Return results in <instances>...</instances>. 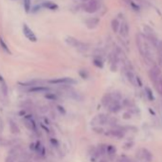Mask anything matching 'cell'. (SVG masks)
I'll return each mask as SVG.
<instances>
[{
	"mask_svg": "<svg viewBox=\"0 0 162 162\" xmlns=\"http://www.w3.org/2000/svg\"><path fill=\"white\" fill-rule=\"evenodd\" d=\"M81 1H82L83 10L89 13H95L99 9V4L96 0H81Z\"/></svg>",
	"mask_w": 162,
	"mask_h": 162,
	"instance_id": "1",
	"label": "cell"
},
{
	"mask_svg": "<svg viewBox=\"0 0 162 162\" xmlns=\"http://www.w3.org/2000/svg\"><path fill=\"white\" fill-rule=\"evenodd\" d=\"M66 42H67L70 46H72V47L75 48V49H77V50H79V51H82V52L87 51V49H88V45H86L85 43L81 42L79 40L72 37V36H69V37L66 38Z\"/></svg>",
	"mask_w": 162,
	"mask_h": 162,
	"instance_id": "2",
	"label": "cell"
},
{
	"mask_svg": "<svg viewBox=\"0 0 162 162\" xmlns=\"http://www.w3.org/2000/svg\"><path fill=\"white\" fill-rule=\"evenodd\" d=\"M46 82L52 85H73L76 83V80L72 79L71 77H60L55 78V79L47 80Z\"/></svg>",
	"mask_w": 162,
	"mask_h": 162,
	"instance_id": "3",
	"label": "cell"
},
{
	"mask_svg": "<svg viewBox=\"0 0 162 162\" xmlns=\"http://www.w3.org/2000/svg\"><path fill=\"white\" fill-rule=\"evenodd\" d=\"M23 33H24V35H25L26 37L30 40V41H32V42H36V41H37L36 35H35V32H32L30 28H29V26H28L27 24H24V25H23Z\"/></svg>",
	"mask_w": 162,
	"mask_h": 162,
	"instance_id": "4",
	"label": "cell"
},
{
	"mask_svg": "<svg viewBox=\"0 0 162 162\" xmlns=\"http://www.w3.org/2000/svg\"><path fill=\"white\" fill-rule=\"evenodd\" d=\"M149 75H150V77H151V79H152L155 83H156V81H159L160 71H159V69H158V68H156V67L153 68L152 70L150 71Z\"/></svg>",
	"mask_w": 162,
	"mask_h": 162,
	"instance_id": "5",
	"label": "cell"
},
{
	"mask_svg": "<svg viewBox=\"0 0 162 162\" xmlns=\"http://www.w3.org/2000/svg\"><path fill=\"white\" fill-rule=\"evenodd\" d=\"M50 91V88L46 87V86H35V87H32L29 89L30 92H48Z\"/></svg>",
	"mask_w": 162,
	"mask_h": 162,
	"instance_id": "6",
	"label": "cell"
},
{
	"mask_svg": "<svg viewBox=\"0 0 162 162\" xmlns=\"http://www.w3.org/2000/svg\"><path fill=\"white\" fill-rule=\"evenodd\" d=\"M109 107H110L109 109H110V111L112 112H117L118 111H120V109H121V106H120L118 100L115 99V98H112V102L109 105Z\"/></svg>",
	"mask_w": 162,
	"mask_h": 162,
	"instance_id": "7",
	"label": "cell"
},
{
	"mask_svg": "<svg viewBox=\"0 0 162 162\" xmlns=\"http://www.w3.org/2000/svg\"><path fill=\"white\" fill-rule=\"evenodd\" d=\"M98 24H99V19L96 17L90 18V19H88L86 21V25L89 29H95Z\"/></svg>",
	"mask_w": 162,
	"mask_h": 162,
	"instance_id": "8",
	"label": "cell"
},
{
	"mask_svg": "<svg viewBox=\"0 0 162 162\" xmlns=\"http://www.w3.org/2000/svg\"><path fill=\"white\" fill-rule=\"evenodd\" d=\"M108 120H109V118H108V116L106 115H103V114H101V115H98L96 117H95V119H94V121H96L97 124H101V125H104L106 124V123L108 122Z\"/></svg>",
	"mask_w": 162,
	"mask_h": 162,
	"instance_id": "9",
	"label": "cell"
},
{
	"mask_svg": "<svg viewBox=\"0 0 162 162\" xmlns=\"http://www.w3.org/2000/svg\"><path fill=\"white\" fill-rule=\"evenodd\" d=\"M42 83H44V81L42 80H31V81H28V82H24V83H19L22 86H31L32 87H35V86H42Z\"/></svg>",
	"mask_w": 162,
	"mask_h": 162,
	"instance_id": "10",
	"label": "cell"
},
{
	"mask_svg": "<svg viewBox=\"0 0 162 162\" xmlns=\"http://www.w3.org/2000/svg\"><path fill=\"white\" fill-rule=\"evenodd\" d=\"M119 31H120V35L122 36H127L128 33H129V27H128V24L126 22L122 23V25L119 27Z\"/></svg>",
	"mask_w": 162,
	"mask_h": 162,
	"instance_id": "11",
	"label": "cell"
},
{
	"mask_svg": "<svg viewBox=\"0 0 162 162\" xmlns=\"http://www.w3.org/2000/svg\"><path fill=\"white\" fill-rule=\"evenodd\" d=\"M10 129H11V132H13V134H14V135L20 132V130L17 125H16V123L12 119H10Z\"/></svg>",
	"mask_w": 162,
	"mask_h": 162,
	"instance_id": "12",
	"label": "cell"
},
{
	"mask_svg": "<svg viewBox=\"0 0 162 162\" xmlns=\"http://www.w3.org/2000/svg\"><path fill=\"white\" fill-rule=\"evenodd\" d=\"M112 95H105L104 96H103L102 98V104L104 105L105 107H108L109 105L111 104V102H112Z\"/></svg>",
	"mask_w": 162,
	"mask_h": 162,
	"instance_id": "13",
	"label": "cell"
},
{
	"mask_svg": "<svg viewBox=\"0 0 162 162\" xmlns=\"http://www.w3.org/2000/svg\"><path fill=\"white\" fill-rule=\"evenodd\" d=\"M0 82H1V92H2L3 95H5V96H7L8 95V86L7 84H6L5 80L3 79V77L0 75Z\"/></svg>",
	"mask_w": 162,
	"mask_h": 162,
	"instance_id": "14",
	"label": "cell"
},
{
	"mask_svg": "<svg viewBox=\"0 0 162 162\" xmlns=\"http://www.w3.org/2000/svg\"><path fill=\"white\" fill-rule=\"evenodd\" d=\"M30 159V155L28 153H21L18 156V161L19 162H28Z\"/></svg>",
	"mask_w": 162,
	"mask_h": 162,
	"instance_id": "15",
	"label": "cell"
},
{
	"mask_svg": "<svg viewBox=\"0 0 162 162\" xmlns=\"http://www.w3.org/2000/svg\"><path fill=\"white\" fill-rule=\"evenodd\" d=\"M110 134L112 136H115L117 138H121V137L124 136V132L121 130H112L110 132Z\"/></svg>",
	"mask_w": 162,
	"mask_h": 162,
	"instance_id": "16",
	"label": "cell"
},
{
	"mask_svg": "<svg viewBox=\"0 0 162 162\" xmlns=\"http://www.w3.org/2000/svg\"><path fill=\"white\" fill-rule=\"evenodd\" d=\"M0 47H1V49H2L5 52H7V53H11L10 49H9L8 45L6 44V42L4 41V39H3L2 37H0Z\"/></svg>",
	"mask_w": 162,
	"mask_h": 162,
	"instance_id": "17",
	"label": "cell"
},
{
	"mask_svg": "<svg viewBox=\"0 0 162 162\" xmlns=\"http://www.w3.org/2000/svg\"><path fill=\"white\" fill-rule=\"evenodd\" d=\"M23 5H24V10L26 13H30L31 8H32V1L31 0H23Z\"/></svg>",
	"mask_w": 162,
	"mask_h": 162,
	"instance_id": "18",
	"label": "cell"
},
{
	"mask_svg": "<svg viewBox=\"0 0 162 162\" xmlns=\"http://www.w3.org/2000/svg\"><path fill=\"white\" fill-rule=\"evenodd\" d=\"M126 75H127V78H128V80H129L130 82L132 83V85H135V75H134L132 72L128 71V72H126Z\"/></svg>",
	"mask_w": 162,
	"mask_h": 162,
	"instance_id": "19",
	"label": "cell"
},
{
	"mask_svg": "<svg viewBox=\"0 0 162 162\" xmlns=\"http://www.w3.org/2000/svg\"><path fill=\"white\" fill-rule=\"evenodd\" d=\"M119 27H120V24H119V21L117 19H114L112 21V31L115 32H118L119 30Z\"/></svg>",
	"mask_w": 162,
	"mask_h": 162,
	"instance_id": "20",
	"label": "cell"
},
{
	"mask_svg": "<svg viewBox=\"0 0 162 162\" xmlns=\"http://www.w3.org/2000/svg\"><path fill=\"white\" fill-rule=\"evenodd\" d=\"M106 152L108 153V155H114L116 152V149L115 148V146H112V145H109L108 147H106Z\"/></svg>",
	"mask_w": 162,
	"mask_h": 162,
	"instance_id": "21",
	"label": "cell"
},
{
	"mask_svg": "<svg viewBox=\"0 0 162 162\" xmlns=\"http://www.w3.org/2000/svg\"><path fill=\"white\" fill-rule=\"evenodd\" d=\"M43 6L45 8H47V9H50V10H55V9H57V5L55 3H52V2H46L44 3Z\"/></svg>",
	"mask_w": 162,
	"mask_h": 162,
	"instance_id": "22",
	"label": "cell"
},
{
	"mask_svg": "<svg viewBox=\"0 0 162 162\" xmlns=\"http://www.w3.org/2000/svg\"><path fill=\"white\" fill-rule=\"evenodd\" d=\"M145 92H146V95H147L148 98H149L151 101H153V100H155V96H154V95H153V92L151 91V89H150L149 87H146L145 88Z\"/></svg>",
	"mask_w": 162,
	"mask_h": 162,
	"instance_id": "23",
	"label": "cell"
},
{
	"mask_svg": "<svg viewBox=\"0 0 162 162\" xmlns=\"http://www.w3.org/2000/svg\"><path fill=\"white\" fill-rule=\"evenodd\" d=\"M105 152H106V145H99V147H98V149H97V152L96 154H98V155H103L105 154Z\"/></svg>",
	"mask_w": 162,
	"mask_h": 162,
	"instance_id": "24",
	"label": "cell"
},
{
	"mask_svg": "<svg viewBox=\"0 0 162 162\" xmlns=\"http://www.w3.org/2000/svg\"><path fill=\"white\" fill-rule=\"evenodd\" d=\"M79 75L83 78V79H87V78L89 77V72H88L86 70H80Z\"/></svg>",
	"mask_w": 162,
	"mask_h": 162,
	"instance_id": "25",
	"label": "cell"
},
{
	"mask_svg": "<svg viewBox=\"0 0 162 162\" xmlns=\"http://www.w3.org/2000/svg\"><path fill=\"white\" fill-rule=\"evenodd\" d=\"M39 111L41 114H47L48 112H49V107L48 106H46V105H44V106H41V107L39 108Z\"/></svg>",
	"mask_w": 162,
	"mask_h": 162,
	"instance_id": "26",
	"label": "cell"
},
{
	"mask_svg": "<svg viewBox=\"0 0 162 162\" xmlns=\"http://www.w3.org/2000/svg\"><path fill=\"white\" fill-rule=\"evenodd\" d=\"M94 64L98 68H103V62L100 59H95L94 60Z\"/></svg>",
	"mask_w": 162,
	"mask_h": 162,
	"instance_id": "27",
	"label": "cell"
},
{
	"mask_svg": "<svg viewBox=\"0 0 162 162\" xmlns=\"http://www.w3.org/2000/svg\"><path fill=\"white\" fill-rule=\"evenodd\" d=\"M46 98H48V99L50 100H56L57 99V96L55 94H47L46 95Z\"/></svg>",
	"mask_w": 162,
	"mask_h": 162,
	"instance_id": "28",
	"label": "cell"
},
{
	"mask_svg": "<svg viewBox=\"0 0 162 162\" xmlns=\"http://www.w3.org/2000/svg\"><path fill=\"white\" fill-rule=\"evenodd\" d=\"M57 110L59 111L61 114H63V115H65V114H66V111H65V109L62 107V106H59V105H58V106H57Z\"/></svg>",
	"mask_w": 162,
	"mask_h": 162,
	"instance_id": "29",
	"label": "cell"
},
{
	"mask_svg": "<svg viewBox=\"0 0 162 162\" xmlns=\"http://www.w3.org/2000/svg\"><path fill=\"white\" fill-rule=\"evenodd\" d=\"M94 131L97 134H102L103 132V129H101V128H94Z\"/></svg>",
	"mask_w": 162,
	"mask_h": 162,
	"instance_id": "30",
	"label": "cell"
},
{
	"mask_svg": "<svg viewBox=\"0 0 162 162\" xmlns=\"http://www.w3.org/2000/svg\"><path fill=\"white\" fill-rule=\"evenodd\" d=\"M51 142H52V145H55L56 147H57V146H58L57 140L55 139V138H52V139H51Z\"/></svg>",
	"mask_w": 162,
	"mask_h": 162,
	"instance_id": "31",
	"label": "cell"
},
{
	"mask_svg": "<svg viewBox=\"0 0 162 162\" xmlns=\"http://www.w3.org/2000/svg\"><path fill=\"white\" fill-rule=\"evenodd\" d=\"M124 118H130L129 114H124Z\"/></svg>",
	"mask_w": 162,
	"mask_h": 162,
	"instance_id": "32",
	"label": "cell"
},
{
	"mask_svg": "<svg viewBox=\"0 0 162 162\" xmlns=\"http://www.w3.org/2000/svg\"><path fill=\"white\" fill-rule=\"evenodd\" d=\"M158 83H159L160 87L162 88V77H160V78H159V81H158Z\"/></svg>",
	"mask_w": 162,
	"mask_h": 162,
	"instance_id": "33",
	"label": "cell"
},
{
	"mask_svg": "<svg viewBox=\"0 0 162 162\" xmlns=\"http://www.w3.org/2000/svg\"><path fill=\"white\" fill-rule=\"evenodd\" d=\"M99 162H107V161H106V160H100Z\"/></svg>",
	"mask_w": 162,
	"mask_h": 162,
	"instance_id": "34",
	"label": "cell"
}]
</instances>
